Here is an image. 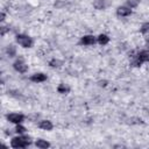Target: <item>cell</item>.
Returning <instances> with one entry per match:
<instances>
[{
  "instance_id": "1",
  "label": "cell",
  "mask_w": 149,
  "mask_h": 149,
  "mask_svg": "<svg viewBox=\"0 0 149 149\" xmlns=\"http://www.w3.org/2000/svg\"><path fill=\"white\" fill-rule=\"evenodd\" d=\"M31 144V139L29 136H26V135H19V136H15L10 140V146L13 148H27L28 146Z\"/></svg>"
},
{
  "instance_id": "2",
  "label": "cell",
  "mask_w": 149,
  "mask_h": 149,
  "mask_svg": "<svg viewBox=\"0 0 149 149\" xmlns=\"http://www.w3.org/2000/svg\"><path fill=\"white\" fill-rule=\"evenodd\" d=\"M16 42L23 47V48H30L33 45V40L31 37L27 36V35H23V34H17L16 35Z\"/></svg>"
},
{
  "instance_id": "3",
  "label": "cell",
  "mask_w": 149,
  "mask_h": 149,
  "mask_svg": "<svg viewBox=\"0 0 149 149\" xmlns=\"http://www.w3.org/2000/svg\"><path fill=\"white\" fill-rule=\"evenodd\" d=\"M7 120L12 123H15V125H19L21 123L23 120H24V115L23 114H20V113H10V114H7Z\"/></svg>"
},
{
  "instance_id": "4",
  "label": "cell",
  "mask_w": 149,
  "mask_h": 149,
  "mask_svg": "<svg viewBox=\"0 0 149 149\" xmlns=\"http://www.w3.org/2000/svg\"><path fill=\"white\" fill-rule=\"evenodd\" d=\"M13 66H14V69H15L17 72H20V73H24V72H27V70H28V65H27L22 59L15 61L14 64H13Z\"/></svg>"
},
{
  "instance_id": "5",
  "label": "cell",
  "mask_w": 149,
  "mask_h": 149,
  "mask_svg": "<svg viewBox=\"0 0 149 149\" xmlns=\"http://www.w3.org/2000/svg\"><path fill=\"white\" fill-rule=\"evenodd\" d=\"M116 14H118V16L125 17V16H128V15L132 14V9L128 6H120L116 9Z\"/></svg>"
},
{
  "instance_id": "6",
  "label": "cell",
  "mask_w": 149,
  "mask_h": 149,
  "mask_svg": "<svg viewBox=\"0 0 149 149\" xmlns=\"http://www.w3.org/2000/svg\"><path fill=\"white\" fill-rule=\"evenodd\" d=\"M95 43V37L93 35H85L80 38V44L84 45H93Z\"/></svg>"
},
{
  "instance_id": "7",
  "label": "cell",
  "mask_w": 149,
  "mask_h": 149,
  "mask_svg": "<svg viewBox=\"0 0 149 149\" xmlns=\"http://www.w3.org/2000/svg\"><path fill=\"white\" fill-rule=\"evenodd\" d=\"M29 79H30L31 81H34V83H43V81L47 80V74L41 73V72H38V73H34L33 76H30Z\"/></svg>"
},
{
  "instance_id": "8",
  "label": "cell",
  "mask_w": 149,
  "mask_h": 149,
  "mask_svg": "<svg viewBox=\"0 0 149 149\" xmlns=\"http://www.w3.org/2000/svg\"><path fill=\"white\" fill-rule=\"evenodd\" d=\"M38 127L41 129H43V130H51L54 128V125L49 120H42V121L38 122Z\"/></svg>"
},
{
  "instance_id": "9",
  "label": "cell",
  "mask_w": 149,
  "mask_h": 149,
  "mask_svg": "<svg viewBox=\"0 0 149 149\" xmlns=\"http://www.w3.org/2000/svg\"><path fill=\"white\" fill-rule=\"evenodd\" d=\"M136 57L142 62V63H146V62H149V50H141Z\"/></svg>"
},
{
  "instance_id": "10",
  "label": "cell",
  "mask_w": 149,
  "mask_h": 149,
  "mask_svg": "<svg viewBox=\"0 0 149 149\" xmlns=\"http://www.w3.org/2000/svg\"><path fill=\"white\" fill-rule=\"evenodd\" d=\"M35 146L40 149H47L50 147V143L47 141V140H43V139H37L36 142H35Z\"/></svg>"
},
{
  "instance_id": "11",
  "label": "cell",
  "mask_w": 149,
  "mask_h": 149,
  "mask_svg": "<svg viewBox=\"0 0 149 149\" xmlns=\"http://www.w3.org/2000/svg\"><path fill=\"white\" fill-rule=\"evenodd\" d=\"M57 92H58V93H61V94H66V93H69V92H70V87H69L66 84L61 83V84L57 86Z\"/></svg>"
},
{
  "instance_id": "12",
  "label": "cell",
  "mask_w": 149,
  "mask_h": 149,
  "mask_svg": "<svg viewBox=\"0 0 149 149\" xmlns=\"http://www.w3.org/2000/svg\"><path fill=\"white\" fill-rule=\"evenodd\" d=\"M97 40H98V43H99L100 45H106V44L109 42V37H108L106 34H100Z\"/></svg>"
},
{
  "instance_id": "13",
  "label": "cell",
  "mask_w": 149,
  "mask_h": 149,
  "mask_svg": "<svg viewBox=\"0 0 149 149\" xmlns=\"http://www.w3.org/2000/svg\"><path fill=\"white\" fill-rule=\"evenodd\" d=\"M93 6H94V8L95 9H105V7H106V2H105V0H95L94 2H93Z\"/></svg>"
},
{
  "instance_id": "14",
  "label": "cell",
  "mask_w": 149,
  "mask_h": 149,
  "mask_svg": "<svg viewBox=\"0 0 149 149\" xmlns=\"http://www.w3.org/2000/svg\"><path fill=\"white\" fill-rule=\"evenodd\" d=\"M6 52H7V55H8L9 57H14V56L16 55V49H15V47H14L13 44H9V45L7 47V49H6Z\"/></svg>"
},
{
  "instance_id": "15",
  "label": "cell",
  "mask_w": 149,
  "mask_h": 149,
  "mask_svg": "<svg viewBox=\"0 0 149 149\" xmlns=\"http://www.w3.org/2000/svg\"><path fill=\"white\" fill-rule=\"evenodd\" d=\"M62 64H63V62L59 61V59H57V58H52V59L49 61V65L51 68H59Z\"/></svg>"
},
{
  "instance_id": "16",
  "label": "cell",
  "mask_w": 149,
  "mask_h": 149,
  "mask_svg": "<svg viewBox=\"0 0 149 149\" xmlns=\"http://www.w3.org/2000/svg\"><path fill=\"white\" fill-rule=\"evenodd\" d=\"M130 65H133V66L137 68V66H141V65H142V62H141L136 56H134V57H133V59L130 61Z\"/></svg>"
},
{
  "instance_id": "17",
  "label": "cell",
  "mask_w": 149,
  "mask_h": 149,
  "mask_svg": "<svg viewBox=\"0 0 149 149\" xmlns=\"http://www.w3.org/2000/svg\"><path fill=\"white\" fill-rule=\"evenodd\" d=\"M140 3V0H127V6L129 8H135Z\"/></svg>"
},
{
  "instance_id": "18",
  "label": "cell",
  "mask_w": 149,
  "mask_h": 149,
  "mask_svg": "<svg viewBox=\"0 0 149 149\" xmlns=\"http://www.w3.org/2000/svg\"><path fill=\"white\" fill-rule=\"evenodd\" d=\"M26 127H23L21 123H19V125H16V127H15V132L17 133V134H24L26 133Z\"/></svg>"
},
{
  "instance_id": "19",
  "label": "cell",
  "mask_w": 149,
  "mask_h": 149,
  "mask_svg": "<svg viewBox=\"0 0 149 149\" xmlns=\"http://www.w3.org/2000/svg\"><path fill=\"white\" fill-rule=\"evenodd\" d=\"M141 33L142 34H149V22H146L141 26Z\"/></svg>"
},
{
  "instance_id": "20",
  "label": "cell",
  "mask_w": 149,
  "mask_h": 149,
  "mask_svg": "<svg viewBox=\"0 0 149 149\" xmlns=\"http://www.w3.org/2000/svg\"><path fill=\"white\" fill-rule=\"evenodd\" d=\"M8 30H9V28H8V27H5V26H2V27L0 28V35H1V36H3V35H5V34L8 31Z\"/></svg>"
},
{
  "instance_id": "21",
  "label": "cell",
  "mask_w": 149,
  "mask_h": 149,
  "mask_svg": "<svg viewBox=\"0 0 149 149\" xmlns=\"http://www.w3.org/2000/svg\"><path fill=\"white\" fill-rule=\"evenodd\" d=\"M99 85L100 86H106L107 85V80H99Z\"/></svg>"
},
{
  "instance_id": "22",
  "label": "cell",
  "mask_w": 149,
  "mask_h": 149,
  "mask_svg": "<svg viewBox=\"0 0 149 149\" xmlns=\"http://www.w3.org/2000/svg\"><path fill=\"white\" fill-rule=\"evenodd\" d=\"M5 16H6V15H5V13L2 12V13H1V16H0V21H3V20H5Z\"/></svg>"
},
{
  "instance_id": "23",
  "label": "cell",
  "mask_w": 149,
  "mask_h": 149,
  "mask_svg": "<svg viewBox=\"0 0 149 149\" xmlns=\"http://www.w3.org/2000/svg\"><path fill=\"white\" fill-rule=\"evenodd\" d=\"M147 48L149 49V41H147Z\"/></svg>"
}]
</instances>
